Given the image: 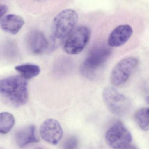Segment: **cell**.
<instances>
[{"label": "cell", "mask_w": 149, "mask_h": 149, "mask_svg": "<svg viewBox=\"0 0 149 149\" xmlns=\"http://www.w3.org/2000/svg\"><path fill=\"white\" fill-rule=\"evenodd\" d=\"M145 100H146V102L147 104H148L149 105V95H148V96L146 97Z\"/></svg>", "instance_id": "obj_19"}, {"label": "cell", "mask_w": 149, "mask_h": 149, "mask_svg": "<svg viewBox=\"0 0 149 149\" xmlns=\"http://www.w3.org/2000/svg\"><path fill=\"white\" fill-rule=\"evenodd\" d=\"M112 50L105 45H96L89 52L80 68L82 75L86 78L93 79L97 71L108 60Z\"/></svg>", "instance_id": "obj_2"}, {"label": "cell", "mask_w": 149, "mask_h": 149, "mask_svg": "<svg viewBox=\"0 0 149 149\" xmlns=\"http://www.w3.org/2000/svg\"><path fill=\"white\" fill-rule=\"evenodd\" d=\"M26 43L29 49L36 55L43 53L49 46V42L45 36L37 30L32 31L28 34Z\"/></svg>", "instance_id": "obj_10"}, {"label": "cell", "mask_w": 149, "mask_h": 149, "mask_svg": "<svg viewBox=\"0 0 149 149\" xmlns=\"http://www.w3.org/2000/svg\"><path fill=\"white\" fill-rule=\"evenodd\" d=\"M103 98L110 112L116 115H123L129 108L130 104L128 100L112 87L105 88Z\"/></svg>", "instance_id": "obj_7"}, {"label": "cell", "mask_w": 149, "mask_h": 149, "mask_svg": "<svg viewBox=\"0 0 149 149\" xmlns=\"http://www.w3.org/2000/svg\"><path fill=\"white\" fill-rule=\"evenodd\" d=\"M139 61L134 57H127L119 61L113 68L110 76L113 85L119 86L127 81L133 72L137 67Z\"/></svg>", "instance_id": "obj_8"}, {"label": "cell", "mask_w": 149, "mask_h": 149, "mask_svg": "<svg viewBox=\"0 0 149 149\" xmlns=\"http://www.w3.org/2000/svg\"><path fill=\"white\" fill-rule=\"evenodd\" d=\"M105 139L108 145L114 149H121L130 144L132 135L120 122L112 125L107 131Z\"/></svg>", "instance_id": "obj_6"}, {"label": "cell", "mask_w": 149, "mask_h": 149, "mask_svg": "<svg viewBox=\"0 0 149 149\" xmlns=\"http://www.w3.org/2000/svg\"><path fill=\"white\" fill-rule=\"evenodd\" d=\"M91 31L86 26H80L73 30L68 36L64 45V49L69 55L79 54L89 42Z\"/></svg>", "instance_id": "obj_5"}, {"label": "cell", "mask_w": 149, "mask_h": 149, "mask_svg": "<svg viewBox=\"0 0 149 149\" xmlns=\"http://www.w3.org/2000/svg\"><path fill=\"white\" fill-rule=\"evenodd\" d=\"M78 145V141L75 136H71L65 140L64 143V149H76Z\"/></svg>", "instance_id": "obj_16"}, {"label": "cell", "mask_w": 149, "mask_h": 149, "mask_svg": "<svg viewBox=\"0 0 149 149\" xmlns=\"http://www.w3.org/2000/svg\"><path fill=\"white\" fill-rule=\"evenodd\" d=\"M36 149H43L42 148H36Z\"/></svg>", "instance_id": "obj_20"}, {"label": "cell", "mask_w": 149, "mask_h": 149, "mask_svg": "<svg viewBox=\"0 0 149 149\" xmlns=\"http://www.w3.org/2000/svg\"><path fill=\"white\" fill-rule=\"evenodd\" d=\"M78 20V14L74 10L66 9L62 10L53 20L52 24L53 36L58 39L68 36L74 29Z\"/></svg>", "instance_id": "obj_4"}, {"label": "cell", "mask_w": 149, "mask_h": 149, "mask_svg": "<svg viewBox=\"0 0 149 149\" xmlns=\"http://www.w3.org/2000/svg\"><path fill=\"white\" fill-rule=\"evenodd\" d=\"M134 118L141 129L144 131L149 130V107L138 109L134 113Z\"/></svg>", "instance_id": "obj_14"}, {"label": "cell", "mask_w": 149, "mask_h": 149, "mask_svg": "<svg viewBox=\"0 0 149 149\" xmlns=\"http://www.w3.org/2000/svg\"><path fill=\"white\" fill-rule=\"evenodd\" d=\"M15 119L11 114L8 112L0 113V133L6 134L13 128Z\"/></svg>", "instance_id": "obj_15"}, {"label": "cell", "mask_w": 149, "mask_h": 149, "mask_svg": "<svg viewBox=\"0 0 149 149\" xmlns=\"http://www.w3.org/2000/svg\"><path fill=\"white\" fill-rule=\"evenodd\" d=\"M0 95L12 106L19 107L24 105L29 98L26 80L19 75L0 80Z\"/></svg>", "instance_id": "obj_1"}, {"label": "cell", "mask_w": 149, "mask_h": 149, "mask_svg": "<svg viewBox=\"0 0 149 149\" xmlns=\"http://www.w3.org/2000/svg\"><path fill=\"white\" fill-rule=\"evenodd\" d=\"M24 24V20L20 16L9 14L2 18L0 27L5 32L15 35L21 30Z\"/></svg>", "instance_id": "obj_11"}, {"label": "cell", "mask_w": 149, "mask_h": 149, "mask_svg": "<svg viewBox=\"0 0 149 149\" xmlns=\"http://www.w3.org/2000/svg\"><path fill=\"white\" fill-rule=\"evenodd\" d=\"M8 7L5 4H0V18H1L8 11Z\"/></svg>", "instance_id": "obj_17"}, {"label": "cell", "mask_w": 149, "mask_h": 149, "mask_svg": "<svg viewBox=\"0 0 149 149\" xmlns=\"http://www.w3.org/2000/svg\"><path fill=\"white\" fill-rule=\"evenodd\" d=\"M17 143L20 148H23L28 144L39 141L36 135V128L31 125L17 132L15 134Z\"/></svg>", "instance_id": "obj_12"}, {"label": "cell", "mask_w": 149, "mask_h": 149, "mask_svg": "<svg viewBox=\"0 0 149 149\" xmlns=\"http://www.w3.org/2000/svg\"><path fill=\"white\" fill-rule=\"evenodd\" d=\"M15 70L25 79H30L40 74L41 69L38 65L31 64H25L17 65Z\"/></svg>", "instance_id": "obj_13"}, {"label": "cell", "mask_w": 149, "mask_h": 149, "mask_svg": "<svg viewBox=\"0 0 149 149\" xmlns=\"http://www.w3.org/2000/svg\"><path fill=\"white\" fill-rule=\"evenodd\" d=\"M121 149H138L136 148V146H134V145H130L129 144V145H128V146H126V147H124V148Z\"/></svg>", "instance_id": "obj_18"}, {"label": "cell", "mask_w": 149, "mask_h": 149, "mask_svg": "<svg viewBox=\"0 0 149 149\" xmlns=\"http://www.w3.org/2000/svg\"><path fill=\"white\" fill-rule=\"evenodd\" d=\"M41 137L45 141L52 145H56L63 136V130L60 123L56 120H45L40 129Z\"/></svg>", "instance_id": "obj_9"}, {"label": "cell", "mask_w": 149, "mask_h": 149, "mask_svg": "<svg viewBox=\"0 0 149 149\" xmlns=\"http://www.w3.org/2000/svg\"><path fill=\"white\" fill-rule=\"evenodd\" d=\"M139 16L131 12L126 22L119 24L111 31L108 39V44L111 47L124 45L131 38L134 32L136 25L142 23Z\"/></svg>", "instance_id": "obj_3"}]
</instances>
